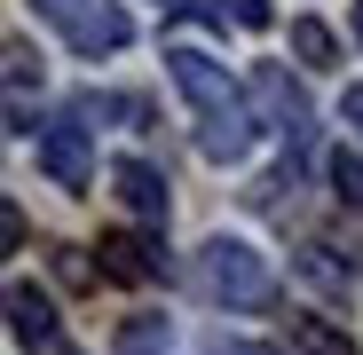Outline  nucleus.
<instances>
[{"instance_id":"obj_4","label":"nucleus","mask_w":363,"mask_h":355,"mask_svg":"<svg viewBox=\"0 0 363 355\" xmlns=\"http://www.w3.org/2000/svg\"><path fill=\"white\" fill-rule=\"evenodd\" d=\"M245 95H253V118L277 127V135L292 142V158H300V142H308V95L292 87V72H284V64H253Z\"/></svg>"},{"instance_id":"obj_16","label":"nucleus","mask_w":363,"mask_h":355,"mask_svg":"<svg viewBox=\"0 0 363 355\" xmlns=\"http://www.w3.org/2000/svg\"><path fill=\"white\" fill-rule=\"evenodd\" d=\"M213 355H277V347H253V339H221Z\"/></svg>"},{"instance_id":"obj_9","label":"nucleus","mask_w":363,"mask_h":355,"mask_svg":"<svg viewBox=\"0 0 363 355\" xmlns=\"http://www.w3.org/2000/svg\"><path fill=\"white\" fill-rule=\"evenodd\" d=\"M292 347L300 355H355V339L340 324H324V316H292Z\"/></svg>"},{"instance_id":"obj_17","label":"nucleus","mask_w":363,"mask_h":355,"mask_svg":"<svg viewBox=\"0 0 363 355\" xmlns=\"http://www.w3.org/2000/svg\"><path fill=\"white\" fill-rule=\"evenodd\" d=\"M355 40H363V0H355Z\"/></svg>"},{"instance_id":"obj_14","label":"nucleus","mask_w":363,"mask_h":355,"mask_svg":"<svg viewBox=\"0 0 363 355\" xmlns=\"http://www.w3.org/2000/svg\"><path fill=\"white\" fill-rule=\"evenodd\" d=\"M0 245L24 253V213H16V205H0Z\"/></svg>"},{"instance_id":"obj_3","label":"nucleus","mask_w":363,"mask_h":355,"mask_svg":"<svg viewBox=\"0 0 363 355\" xmlns=\"http://www.w3.org/2000/svg\"><path fill=\"white\" fill-rule=\"evenodd\" d=\"M32 9L64 32L72 55H118V47L135 40V24H127V9H118V0H32Z\"/></svg>"},{"instance_id":"obj_1","label":"nucleus","mask_w":363,"mask_h":355,"mask_svg":"<svg viewBox=\"0 0 363 355\" xmlns=\"http://www.w3.org/2000/svg\"><path fill=\"white\" fill-rule=\"evenodd\" d=\"M166 79L182 87V103H190V118H198V150L213 158V166H237L253 150V95L229 79V64H213L206 47H166Z\"/></svg>"},{"instance_id":"obj_11","label":"nucleus","mask_w":363,"mask_h":355,"mask_svg":"<svg viewBox=\"0 0 363 355\" xmlns=\"http://www.w3.org/2000/svg\"><path fill=\"white\" fill-rule=\"evenodd\" d=\"M292 55H300V64H316V72H324L332 55H340V40H332V32H324L316 16H300V24H292Z\"/></svg>"},{"instance_id":"obj_5","label":"nucleus","mask_w":363,"mask_h":355,"mask_svg":"<svg viewBox=\"0 0 363 355\" xmlns=\"http://www.w3.org/2000/svg\"><path fill=\"white\" fill-rule=\"evenodd\" d=\"M40 174L55 190H87L95 182V142H87V118L79 111H64V118L40 127Z\"/></svg>"},{"instance_id":"obj_10","label":"nucleus","mask_w":363,"mask_h":355,"mask_svg":"<svg viewBox=\"0 0 363 355\" xmlns=\"http://www.w3.org/2000/svg\"><path fill=\"white\" fill-rule=\"evenodd\" d=\"M166 347H174L166 316H135L127 332H118V355H166Z\"/></svg>"},{"instance_id":"obj_8","label":"nucleus","mask_w":363,"mask_h":355,"mask_svg":"<svg viewBox=\"0 0 363 355\" xmlns=\"http://www.w3.org/2000/svg\"><path fill=\"white\" fill-rule=\"evenodd\" d=\"M111 190L127 198L143 221H166V174H158V166H143V158H118V166H111Z\"/></svg>"},{"instance_id":"obj_7","label":"nucleus","mask_w":363,"mask_h":355,"mask_svg":"<svg viewBox=\"0 0 363 355\" xmlns=\"http://www.w3.org/2000/svg\"><path fill=\"white\" fill-rule=\"evenodd\" d=\"M103 276L111 284H150V276H166V253L150 245V237H135V229H103Z\"/></svg>"},{"instance_id":"obj_6","label":"nucleus","mask_w":363,"mask_h":355,"mask_svg":"<svg viewBox=\"0 0 363 355\" xmlns=\"http://www.w3.org/2000/svg\"><path fill=\"white\" fill-rule=\"evenodd\" d=\"M9 332L32 355H64V324H55V300L40 284H9Z\"/></svg>"},{"instance_id":"obj_12","label":"nucleus","mask_w":363,"mask_h":355,"mask_svg":"<svg viewBox=\"0 0 363 355\" xmlns=\"http://www.w3.org/2000/svg\"><path fill=\"white\" fill-rule=\"evenodd\" d=\"M198 9H206L213 24H229V16H237L245 32H261V24H269V0H198Z\"/></svg>"},{"instance_id":"obj_15","label":"nucleus","mask_w":363,"mask_h":355,"mask_svg":"<svg viewBox=\"0 0 363 355\" xmlns=\"http://www.w3.org/2000/svg\"><path fill=\"white\" fill-rule=\"evenodd\" d=\"M340 118H347V127H355V142H363V87H347V95H340Z\"/></svg>"},{"instance_id":"obj_2","label":"nucleus","mask_w":363,"mask_h":355,"mask_svg":"<svg viewBox=\"0 0 363 355\" xmlns=\"http://www.w3.org/2000/svg\"><path fill=\"white\" fill-rule=\"evenodd\" d=\"M198 292L221 300V308H269L277 276H269V261L245 245V237H206L198 245Z\"/></svg>"},{"instance_id":"obj_13","label":"nucleus","mask_w":363,"mask_h":355,"mask_svg":"<svg viewBox=\"0 0 363 355\" xmlns=\"http://www.w3.org/2000/svg\"><path fill=\"white\" fill-rule=\"evenodd\" d=\"M332 190H340V205H363V158H355V150L332 158Z\"/></svg>"}]
</instances>
